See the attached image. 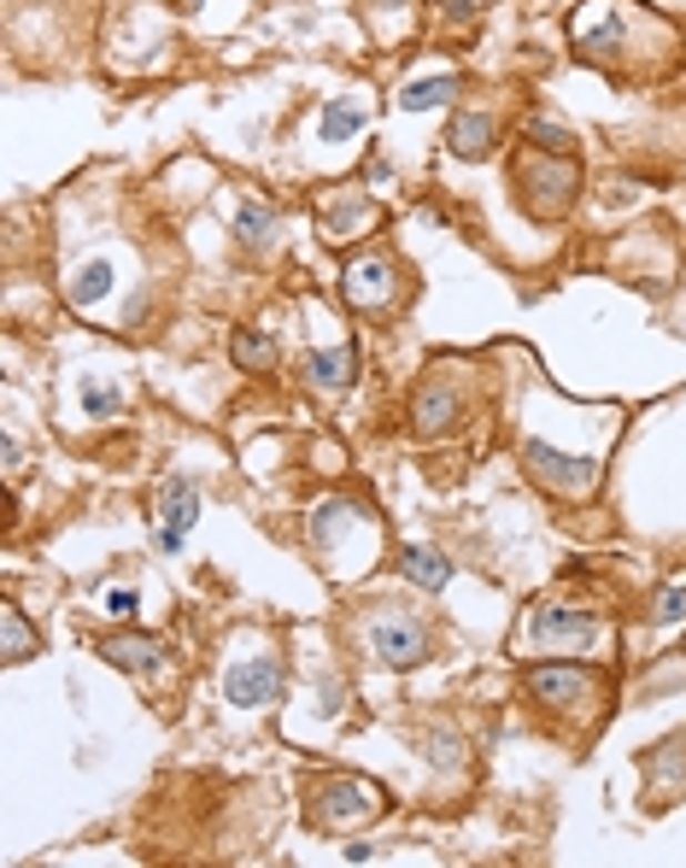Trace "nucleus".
<instances>
[{"mask_svg":"<svg viewBox=\"0 0 686 868\" xmlns=\"http://www.w3.org/2000/svg\"><path fill=\"white\" fill-rule=\"evenodd\" d=\"M387 816V793L370 787L359 775H323L317 787H311V828H364V821Z\"/></svg>","mask_w":686,"mask_h":868,"instance_id":"obj_1","label":"nucleus"},{"mask_svg":"<svg viewBox=\"0 0 686 868\" xmlns=\"http://www.w3.org/2000/svg\"><path fill=\"white\" fill-rule=\"evenodd\" d=\"M352 541H370L376 546V516H370L364 505L352 499H323L317 511H311V546H317L329 557V569H359L352 564Z\"/></svg>","mask_w":686,"mask_h":868,"instance_id":"obj_2","label":"nucleus"},{"mask_svg":"<svg viewBox=\"0 0 686 868\" xmlns=\"http://www.w3.org/2000/svg\"><path fill=\"white\" fill-rule=\"evenodd\" d=\"M364 639H370V652H376L387 669H411V664H423V657H428V628L411 610H400V605H376V610H370Z\"/></svg>","mask_w":686,"mask_h":868,"instance_id":"obj_3","label":"nucleus"},{"mask_svg":"<svg viewBox=\"0 0 686 868\" xmlns=\"http://www.w3.org/2000/svg\"><path fill=\"white\" fill-rule=\"evenodd\" d=\"M516 182H523V200H528L534 218H557L575 200L581 171H575L569 153L564 159H523V164H516Z\"/></svg>","mask_w":686,"mask_h":868,"instance_id":"obj_4","label":"nucleus"},{"mask_svg":"<svg viewBox=\"0 0 686 868\" xmlns=\"http://www.w3.org/2000/svg\"><path fill=\"white\" fill-rule=\"evenodd\" d=\"M523 464L534 470V482H546L552 493H569V499H587L598 487V458H569V452H552L546 441H523Z\"/></svg>","mask_w":686,"mask_h":868,"instance_id":"obj_5","label":"nucleus"},{"mask_svg":"<svg viewBox=\"0 0 686 868\" xmlns=\"http://www.w3.org/2000/svg\"><path fill=\"white\" fill-rule=\"evenodd\" d=\"M528 639L539 652H587L605 639V623L587 610H569V605H539L534 623H528Z\"/></svg>","mask_w":686,"mask_h":868,"instance_id":"obj_6","label":"nucleus"},{"mask_svg":"<svg viewBox=\"0 0 686 868\" xmlns=\"http://www.w3.org/2000/svg\"><path fill=\"white\" fill-rule=\"evenodd\" d=\"M523 687L528 698H539V705H593V693H598V675L587 664H528L523 669Z\"/></svg>","mask_w":686,"mask_h":868,"instance_id":"obj_7","label":"nucleus"},{"mask_svg":"<svg viewBox=\"0 0 686 868\" xmlns=\"http://www.w3.org/2000/svg\"><path fill=\"white\" fill-rule=\"evenodd\" d=\"M223 698L235 710H270L282 698V657H241V664H229Z\"/></svg>","mask_w":686,"mask_h":868,"instance_id":"obj_8","label":"nucleus"},{"mask_svg":"<svg viewBox=\"0 0 686 868\" xmlns=\"http://www.w3.org/2000/svg\"><path fill=\"white\" fill-rule=\"evenodd\" d=\"M200 523V487L182 482V475H171L159 493V552H182V541L194 534Z\"/></svg>","mask_w":686,"mask_h":868,"instance_id":"obj_9","label":"nucleus"},{"mask_svg":"<svg viewBox=\"0 0 686 868\" xmlns=\"http://www.w3.org/2000/svg\"><path fill=\"white\" fill-rule=\"evenodd\" d=\"M569 36H575V48L587 59L622 53V12H616V0H587V7L569 18Z\"/></svg>","mask_w":686,"mask_h":868,"instance_id":"obj_10","label":"nucleus"},{"mask_svg":"<svg viewBox=\"0 0 686 868\" xmlns=\"http://www.w3.org/2000/svg\"><path fill=\"white\" fill-rule=\"evenodd\" d=\"M341 294L346 305H359V312H382L393 300V264L376 253V259H352L346 276H341Z\"/></svg>","mask_w":686,"mask_h":868,"instance_id":"obj_11","label":"nucleus"},{"mask_svg":"<svg viewBox=\"0 0 686 868\" xmlns=\"http://www.w3.org/2000/svg\"><path fill=\"white\" fill-rule=\"evenodd\" d=\"M300 376H305L311 394L335 400V394H346V387H352V376H359V359H352L346 346H329V353H311L300 364Z\"/></svg>","mask_w":686,"mask_h":868,"instance_id":"obj_12","label":"nucleus"},{"mask_svg":"<svg viewBox=\"0 0 686 868\" xmlns=\"http://www.w3.org/2000/svg\"><path fill=\"white\" fill-rule=\"evenodd\" d=\"M317 230L329 235V241H359V235H370V230H376V205H370L364 194H341L335 205H323V212H317Z\"/></svg>","mask_w":686,"mask_h":868,"instance_id":"obj_13","label":"nucleus"},{"mask_svg":"<svg viewBox=\"0 0 686 868\" xmlns=\"http://www.w3.org/2000/svg\"><path fill=\"white\" fill-rule=\"evenodd\" d=\"M100 657L123 675H148L159 664V639L153 634H107L100 639Z\"/></svg>","mask_w":686,"mask_h":868,"instance_id":"obj_14","label":"nucleus"},{"mask_svg":"<svg viewBox=\"0 0 686 868\" xmlns=\"http://www.w3.org/2000/svg\"><path fill=\"white\" fill-rule=\"evenodd\" d=\"M457 417H464V405H457L452 387H423V394L411 400V428L417 434H446Z\"/></svg>","mask_w":686,"mask_h":868,"instance_id":"obj_15","label":"nucleus"},{"mask_svg":"<svg viewBox=\"0 0 686 868\" xmlns=\"http://www.w3.org/2000/svg\"><path fill=\"white\" fill-rule=\"evenodd\" d=\"M493 135H498V123L487 112H457L446 130V148L457 159H482V153H493Z\"/></svg>","mask_w":686,"mask_h":868,"instance_id":"obj_16","label":"nucleus"},{"mask_svg":"<svg viewBox=\"0 0 686 868\" xmlns=\"http://www.w3.org/2000/svg\"><path fill=\"white\" fill-rule=\"evenodd\" d=\"M400 569H405V582L423 587V593H446L452 587V564L434 546H405L400 552Z\"/></svg>","mask_w":686,"mask_h":868,"instance_id":"obj_17","label":"nucleus"},{"mask_svg":"<svg viewBox=\"0 0 686 868\" xmlns=\"http://www.w3.org/2000/svg\"><path fill=\"white\" fill-rule=\"evenodd\" d=\"M276 235H282V212H270V205H259V200L235 205V241L241 246L264 253V246H276Z\"/></svg>","mask_w":686,"mask_h":868,"instance_id":"obj_18","label":"nucleus"},{"mask_svg":"<svg viewBox=\"0 0 686 868\" xmlns=\"http://www.w3.org/2000/svg\"><path fill=\"white\" fill-rule=\"evenodd\" d=\"M364 123H370V107H364V100H352V94H341V100H329V107H323L317 135L335 148V141H352V135H359Z\"/></svg>","mask_w":686,"mask_h":868,"instance_id":"obj_19","label":"nucleus"},{"mask_svg":"<svg viewBox=\"0 0 686 868\" xmlns=\"http://www.w3.org/2000/svg\"><path fill=\"white\" fill-rule=\"evenodd\" d=\"M229 359L241 370H270L276 364V341H270L264 329H235V335H229Z\"/></svg>","mask_w":686,"mask_h":868,"instance_id":"obj_20","label":"nucleus"},{"mask_svg":"<svg viewBox=\"0 0 686 868\" xmlns=\"http://www.w3.org/2000/svg\"><path fill=\"white\" fill-rule=\"evenodd\" d=\"M457 94V77H428V82H405L400 89V112H434Z\"/></svg>","mask_w":686,"mask_h":868,"instance_id":"obj_21","label":"nucleus"},{"mask_svg":"<svg viewBox=\"0 0 686 868\" xmlns=\"http://www.w3.org/2000/svg\"><path fill=\"white\" fill-rule=\"evenodd\" d=\"M0 634H7V664H24V657H36V646H41V634L24 623L18 605H0Z\"/></svg>","mask_w":686,"mask_h":868,"instance_id":"obj_22","label":"nucleus"},{"mask_svg":"<svg viewBox=\"0 0 686 868\" xmlns=\"http://www.w3.org/2000/svg\"><path fill=\"white\" fill-rule=\"evenodd\" d=\"M107 294H112V264H107V259H89V264L77 271V282H71V300H77V305H100Z\"/></svg>","mask_w":686,"mask_h":868,"instance_id":"obj_23","label":"nucleus"},{"mask_svg":"<svg viewBox=\"0 0 686 868\" xmlns=\"http://www.w3.org/2000/svg\"><path fill=\"white\" fill-rule=\"evenodd\" d=\"M523 135L534 141L539 153H569V130H564V123H552V118H539V112L523 123Z\"/></svg>","mask_w":686,"mask_h":868,"instance_id":"obj_24","label":"nucleus"},{"mask_svg":"<svg viewBox=\"0 0 686 868\" xmlns=\"http://www.w3.org/2000/svg\"><path fill=\"white\" fill-rule=\"evenodd\" d=\"M82 411H89L94 423H100V417H118V411H123V394H118V387H82Z\"/></svg>","mask_w":686,"mask_h":868,"instance_id":"obj_25","label":"nucleus"},{"mask_svg":"<svg viewBox=\"0 0 686 868\" xmlns=\"http://www.w3.org/2000/svg\"><path fill=\"white\" fill-rule=\"evenodd\" d=\"M657 623H663V628L686 623V582H675V587H663V593H657Z\"/></svg>","mask_w":686,"mask_h":868,"instance_id":"obj_26","label":"nucleus"},{"mask_svg":"<svg viewBox=\"0 0 686 868\" xmlns=\"http://www.w3.org/2000/svg\"><path fill=\"white\" fill-rule=\"evenodd\" d=\"M135 610H141V598H135L130 587H112V593H107V616H118V623H130Z\"/></svg>","mask_w":686,"mask_h":868,"instance_id":"obj_27","label":"nucleus"},{"mask_svg":"<svg viewBox=\"0 0 686 868\" xmlns=\"http://www.w3.org/2000/svg\"><path fill=\"white\" fill-rule=\"evenodd\" d=\"M18 464H24V452H18V441L7 434V475H18Z\"/></svg>","mask_w":686,"mask_h":868,"instance_id":"obj_28","label":"nucleus"}]
</instances>
